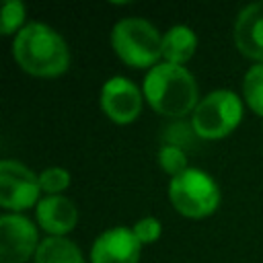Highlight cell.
Listing matches in <instances>:
<instances>
[{
  "mask_svg": "<svg viewBox=\"0 0 263 263\" xmlns=\"http://www.w3.org/2000/svg\"><path fill=\"white\" fill-rule=\"evenodd\" d=\"M101 107L111 121L129 123L142 109V95L125 76H113L101 88Z\"/></svg>",
  "mask_w": 263,
  "mask_h": 263,
  "instance_id": "cell-8",
  "label": "cell"
},
{
  "mask_svg": "<svg viewBox=\"0 0 263 263\" xmlns=\"http://www.w3.org/2000/svg\"><path fill=\"white\" fill-rule=\"evenodd\" d=\"M37 230L21 214L0 218V263H25L37 251Z\"/></svg>",
  "mask_w": 263,
  "mask_h": 263,
  "instance_id": "cell-7",
  "label": "cell"
},
{
  "mask_svg": "<svg viewBox=\"0 0 263 263\" xmlns=\"http://www.w3.org/2000/svg\"><path fill=\"white\" fill-rule=\"evenodd\" d=\"M39 175L18 160L0 162V203L6 210H27L39 199Z\"/></svg>",
  "mask_w": 263,
  "mask_h": 263,
  "instance_id": "cell-6",
  "label": "cell"
},
{
  "mask_svg": "<svg viewBox=\"0 0 263 263\" xmlns=\"http://www.w3.org/2000/svg\"><path fill=\"white\" fill-rule=\"evenodd\" d=\"M242 117V101L232 90H214L205 95L191 115V127L199 138L214 140L228 136Z\"/></svg>",
  "mask_w": 263,
  "mask_h": 263,
  "instance_id": "cell-5",
  "label": "cell"
},
{
  "mask_svg": "<svg viewBox=\"0 0 263 263\" xmlns=\"http://www.w3.org/2000/svg\"><path fill=\"white\" fill-rule=\"evenodd\" d=\"M25 18V4L21 0H6L2 4V16H0V31L4 35L12 33Z\"/></svg>",
  "mask_w": 263,
  "mask_h": 263,
  "instance_id": "cell-17",
  "label": "cell"
},
{
  "mask_svg": "<svg viewBox=\"0 0 263 263\" xmlns=\"http://www.w3.org/2000/svg\"><path fill=\"white\" fill-rule=\"evenodd\" d=\"M158 164L164 173L177 177L181 175L183 171H187V156L183 152L181 146H175V144H164L160 150H158Z\"/></svg>",
  "mask_w": 263,
  "mask_h": 263,
  "instance_id": "cell-15",
  "label": "cell"
},
{
  "mask_svg": "<svg viewBox=\"0 0 263 263\" xmlns=\"http://www.w3.org/2000/svg\"><path fill=\"white\" fill-rule=\"evenodd\" d=\"M197 47V35L187 25H175L162 35V58L168 64H185Z\"/></svg>",
  "mask_w": 263,
  "mask_h": 263,
  "instance_id": "cell-12",
  "label": "cell"
},
{
  "mask_svg": "<svg viewBox=\"0 0 263 263\" xmlns=\"http://www.w3.org/2000/svg\"><path fill=\"white\" fill-rule=\"evenodd\" d=\"M144 95L154 111L183 117L197 107V84L191 72L177 64H156L144 76Z\"/></svg>",
  "mask_w": 263,
  "mask_h": 263,
  "instance_id": "cell-2",
  "label": "cell"
},
{
  "mask_svg": "<svg viewBox=\"0 0 263 263\" xmlns=\"http://www.w3.org/2000/svg\"><path fill=\"white\" fill-rule=\"evenodd\" d=\"M140 240L127 226H113L101 232L90 249L92 263H138Z\"/></svg>",
  "mask_w": 263,
  "mask_h": 263,
  "instance_id": "cell-9",
  "label": "cell"
},
{
  "mask_svg": "<svg viewBox=\"0 0 263 263\" xmlns=\"http://www.w3.org/2000/svg\"><path fill=\"white\" fill-rule=\"evenodd\" d=\"M37 222L51 236H64L76 226V205L64 195H45L37 201Z\"/></svg>",
  "mask_w": 263,
  "mask_h": 263,
  "instance_id": "cell-11",
  "label": "cell"
},
{
  "mask_svg": "<svg viewBox=\"0 0 263 263\" xmlns=\"http://www.w3.org/2000/svg\"><path fill=\"white\" fill-rule=\"evenodd\" d=\"M132 230H134L136 238H138L142 245H146V242H154V240L160 236L162 226H160V222H158L156 218H152V216H144V218H140V220L134 224Z\"/></svg>",
  "mask_w": 263,
  "mask_h": 263,
  "instance_id": "cell-18",
  "label": "cell"
},
{
  "mask_svg": "<svg viewBox=\"0 0 263 263\" xmlns=\"http://www.w3.org/2000/svg\"><path fill=\"white\" fill-rule=\"evenodd\" d=\"M111 45L115 53L129 66H152L162 55V35L146 18H121L111 29Z\"/></svg>",
  "mask_w": 263,
  "mask_h": 263,
  "instance_id": "cell-3",
  "label": "cell"
},
{
  "mask_svg": "<svg viewBox=\"0 0 263 263\" xmlns=\"http://www.w3.org/2000/svg\"><path fill=\"white\" fill-rule=\"evenodd\" d=\"M242 92L249 107L263 117V64H255L247 70L242 80Z\"/></svg>",
  "mask_w": 263,
  "mask_h": 263,
  "instance_id": "cell-14",
  "label": "cell"
},
{
  "mask_svg": "<svg viewBox=\"0 0 263 263\" xmlns=\"http://www.w3.org/2000/svg\"><path fill=\"white\" fill-rule=\"evenodd\" d=\"M35 263H84L80 249L66 236H47L35 251Z\"/></svg>",
  "mask_w": 263,
  "mask_h": 263,
  "instance_id": "cell-13",
  "label": "cell"
},
{
  "mask_svg": "<svg viewBox=\"0 0 263 263\" xmlns=\"http://www.w3.org/2000/svg\"><path fill=\"white\" fill-rule=\"evenodd\" d=\"M12 55L25 72L35 76H58L70 64L66 41L43 23H29L14 35Z\"/></svg>",
  "mask_w": 263,
  "mask_h": 263,
  "instance_id": "cell-1",
  "label": "cell"
},
{
  "mask_svg": "<svg viewBox=\"0 0 263 263\" xmlns=\"http://www.w3.org/2000/svg\"><path fill=\"white\" fill-rule=\"evenodd\" d=\"M39 185L47 195H60L70 185V173L62 166H49L39 175Z\"/></svg>",
  "mask_w": 263,
  "mask_h": 263,
  "instance_id": "cell-16",
  "label": "cell"
},
{
  "mask_svg": "<svg viewBox=\"0 0 263 263\" xmlns=\"http://www.w3.org/2000/svg\"><path fill=\"white\" fill-rule=\"evenodd\" d=\"M168 197L177 212L187 218H205L220 203L218 183L199 168H187L173 177L168 185Z\"/></svg>",
  "mask_w": 263,
  "mask_h": 263,
  "instance_id": "cell-4",
  "label": "cell"
},
{
  "mask_svg": "<svg viewBox=\"0 0 263 263\" xmlns=\"http://www.w3.org/2000/svg\"><path fill=\"white\" fill-rule=\"evenodd\" d=\"M234 41L242 55L263 64V0L247 4L234 23Z\"/></svg>",
  "mask_w": 263,
  "mask_h": 263,
  "instance_id": "cell-10",
  "label": "cell"
}]
</instances>
